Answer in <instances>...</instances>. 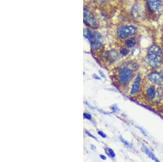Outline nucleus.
Segmentation results:
<instances>
[{
    "label": "nucleus",
    "instance_id": "1",
    "mask_svg": "<svg viewBox=\"0 0 163 162\" xmlns=\"http://www.w3.org/2000/svg\"><path fill=\"white\" fill-rule=\"evenodd\" d=\"M137 66L134 63H129L126 66L120 68L118 74V81L120 85H128L134 76V71L137 70Z\"/></svg>",
    "mask_w": 163,
    "mask_h": 162
},
{
    "label": "nucleus",
    "instance_id": "2",
    "mask_svg": "<svg viewBox=\"0 0 163 162\" xmlns=\"http://www.w3.org/2000/svg\"><path fill=\"white\" fill-rule=\"evenodd\" d=\"M162 58V52L158 46L153 45L149 48L147 55V62L150 66L154 68L159 66Z\"/></svg>",
    "mask_w": 163,
    "mask_h": 162
},
{
    "label": "nucleus",
    "instance_id": "3",
    "mask_svg": "<svg viewBox=\"0 0 163 162\" xmlns=\"http://www.w3.org/2000/svg\"><path fill=\"white\" fill-rule=\"evenodd\" d=\"M146 4L149 11L156 15L163 13V0H146Z\"/></svg>",
    "mask_w": 163,
    "mask_h": 162
},
{
    "label": "nucleus",
    "instance_id": "4",
    "mask_svg": "<svg viewBox=\"0 0 163 162\" xmlns=\"http://www.w3.org/2000/svg\"><path fill=\"white\" fill-rule=\"evenodd\" d=\"M85 36L90 41L92 49H96L101 46V36L97 32H91L90 30L87 29L85 32Z\"/></svg>",
    "mask_w": 163,
    "mask_h": 162
},
{
    "label": "nucleus",
    "instance_id": "5",
    "mask_svg": "<svg viewBox=\"0 0 163 162\" xmlns=\"http://www.w3.org/2000/svg\"><path fill=\"white\" fill-rule=\"evenodd\" d=\"M137 32V29L133 25H127L120 27L117 31V34L120 38L124 39L133 36Z\"/></svg>",
    "mask_w": 163,
    "mask_h": 162
},
{
    "label": "nucleus",
    "instance_id": "6",
    "mask_svg": "<svg viewBox=\"0 0 163 162\" xmlns=\"http://www.w3.org/2000/svg\"><path fill=\"white\" fill-rule=\"evenodd\" d=\"M84 20L88 26L93 28H96L98 27V22L96 19L90 11L86 9L84 11Z\"/></svg>",
    "mask_w": 163,
    "mask_h": 162
},
{
    "label": "nucleus",
    "instance_id": "7",
    "mask_svg": "<svg viewBox=\"0 0 163 162\" xmlns=\"http://www.w3.org/2000/svg\"><path fill=\"white\" fill-rule=\"evenodd\" d=\"M132 14L133 15L135 18H143V16L145 15L144 8L143 6L140 5V4H135L132 9Z\"/></svg>",
    "mask_w": 163,
    "mask_h": 162
},
{
    "label": "nucleus",
    "instance_id": "8",
    "mask_svg": "<svg viewBox=\"0 0 163 162\" xmlns=\"http://www.w3.org/2000/svg\"><path fill=\"white\" fill-rule=\"evenodd\" d=\"M149 79L153 84H159L163 81V76L159 73L153 72L149 74Z\"/></svg>",
    "mask_w": 163,
    "mask_h": 162
},
{
    "label": "nucleus",
    "instance_id": "9",
    "mask_svg": "<svg viewBox=\"0 0 163 162\" xmlns=\"http://www.w3.org/2000/svg\"><path fill=\"white\" fill-rule=\"evenodd\" d=\"M141 82V77L140 75H138V77L136 78L135 80L134 81L133 84L132 85L130 94L132 95H134L137 94L140 88V84Z\"/></svg>",
    "mask_w": 163,
    "mask_h": 162
},
{
    "label": "nucleus",
    "instance_id": "10",
    "mask_svg": "<svg viewBox=\"0 0 163 162\" xmlns=\"http://www.w3.org/2000/svg\"><path fill=\"white\" fill-rule=\"evenodd\" d=\"M107 59H108V61L114 62L116 60L118 57V54L115 51H111L107 53V55L106 56Z\"/></svg>",
    "mask_w": 163,
    "mask_h": 162
},
{
    "label": "nucleus",
    "instance_id": "11",
    "mask_svg": "<svg viewBox=\"0 0 163 162\" xmlns=\"http://www.w3.org/2000/svg\"><path fill=\"white\" fill-rule=\"evenodd\" d=\"M142 150H143L144 152H145L146 155L149 156V158H151L153 159V161H155L156 162H159V161L158 159L157 158V157L154 156V155L152 153L151 151H150L147 148H146V147H145V146H143V147H142Z\"/></svg>",
    "mask_w": 163,
    "mask_h": 162
},
{
    "label": "nucleus",
    "instance_id": "12",
    "mask_svg": "<svg viewBox=\"0 0 163 162\" xmlns=\"http://www.w3.org/2000/svg\"><path fill=\"white\" fill-rule=\"evenodd\" d=\"M156 90L152 86L149 87V88L147 90V95L149 97V98L153 99L156 96Z\"/></svg>",
    "mask_w": 163,
    "mask_h": 162
},
{
    "label": "nucleus",
    "instance_id": "13",
    "mask_svg": "<svg viewBox=\"0 0 163 162\" xmlns=\"http://www.w3.org/2000/svg\"><path fill=\"white\" fill-rule=\"evenodd\" d=\"M125 44L128 48H132L135 45V41L133 38L127 39L125 41Z\"/></svg>",
    "mask_w": 163,
    "mask_h": 162
},
{
    "label": "nucleus",
    "instance_id": "14",
    "mask_svg": "<svg viewBox=\"0 0 163 162\" xmlns=\"http://www.w3.org/2000/svg\"><path fill=\"white\" fill-rule=\"evenodd\" d=\"M106 152L107 153L109 157H110L111 158H114L115 157V154L114 153V151L112 150V148H108L107 151H106Z\"/></svg>",
    "mask_w": 163,
    "mask_h": 162
},
{
    "label": "nucleus",
    "instance_id": "15",
    "mask_svg": "<svg viewBox=\"0 0 163 162\" xmlns=\"http://www.w3.org/2000/svg\"><path fill=\"white\" fill-rule=\"evenodd\" d=\"M128 53H129V50L125 48H122L120 50V54L124 56L127 55L128 54Z\"/></svg>",
    "mask_w": 163,
    "mask_h": 162
},
{
    "label": "nucleus",
    "instance_id": "16",
    "mask_svg": "<svg viewBox=\"0 0 163 162\" xmlns=\"http://www.w3.org/2000/svg\"><path fill=\"white\" fill-rule=\"evenodd\" d=\"M120 140L123 143V144H125L126 146H128V147H131L132 146V145L130 143H129L126 140H125L123 138L121 137V136L120 137Z\"/></svg>",
    "mask_w": 163,
    "mask_h": 162
},
{
    "label": "nucleus",
    "instance_id": "17",
    "mask_svg": "<svg viewBox=\"0 0 163 162\" xmlns=\"http://www.w3.org/2000/svg\"><path fill=\"white\" fill-rule=\"evenodd\" d=\"M83 117L85 119H87V120H90L92 118V116L90 114H88V113H84Z\"/></svg>",
    "mask_w": 163,
    "mask_h": 162
},
{
    "label": "nucleus",
    "instance_id": "18",
    "mask_svg": "<svg viewBox=\"0 0 163 162\" xmlns=\"http://www.w3.org/2000/svg\"><path fill=\"white\" fill-rule=\"evenodd\" d=\"M98 134L100 135H101L102 137H103V138H105L107 137V135H106V134H105L103 132H102V131H99L98 132Z\"/></svg>",
    "mask_w": 163,
    "mask_h": 162
},
{
    "label": "nucleus",
    "instance_id": "19",
    "mask_svg": "<svg viewBox=\"0 0 163 162\" xmlns=\"http://www.w3.org/2000/svg\"><path fill=\"white\" fill-rule=\"evenodd\" d=\"M112 110H114V111L119 110V108H117V106H115V105H114L113 107H112Z\"/></svg>",
    "mask_w": 163,
    "mask_h": 162
},
{
    "label": "nucleus",
    "instance_id": "20",
    "mask_svg": "<svg viewBox=\"0 0 163 162\" xmlns=\"http://www.w3.org/2000/svg\"><path fill=\"white\" fill-rule=\"evenodd\" d=\"M85 132H86V133H87V134H88V135L89 136H91V138H94V139H96V138H95V136H93V135H92L89 132H88V131H86Z\"/></svg>",
    "mask_w": 163,
    "mask_h": 162
},
{
    "label": "nucleus",
    "instance_id": "21",
    "mask_svg": "<svg viewBox=\"0 0 163 162\" xmlns=\"http://www.w3.org/2000/svg\"><path fill=\"white\" fill-rule=\"evenodd\" d=\"M99 73H100V75H101V76L102 77H105V74H103V72H102V71H101V70H100V71H99Z\"/></svg>",
    "mask_w": 163,
    "mask_h": 162
},
{
    "label": "nucleus",
    "instance_id": "22",
    "mask_svg": "<svg viewBox=\"0 0 163 162\" xmlns=\"http://www.w3.org/2000/svg\"><path fill=\"white\" fill-rule=\"evenodd\" d=\"M93 77H94V78H95L96 79H98V80H100V77H98V75H97L96 74H94L93 75Z\"/></svg>",
    "mask_w": 163,
    "mask_h": 162
},
{
    "label": "nucleus",
    "instance_id": "23",
    "mask_svg": "<svg viewBox=\"0 0 163 162\" xmlns=\"http://www.w3.org/2000/svg\"><path fill=\"white\" fill-rule=\"evenodd\" d=\"M100 156L101 158L103 160H105V159H107V158L105 157V156L104 155H100Z\"/></svg>",
    "mask_w": 163,
    "mask_h": 162
},
{
    "label": "nucleus",
    "instance_id": "24",
    "mask_svg": "<svg viewBox=\"0 0 163 162\" xmlns=\"http://www.w3.org/2000/svg\"><path fill=\"white\" fill-rule=\"evenodd\" d=\"M100 1H103V0H100Z\"/></svg>",
    "mask_w": 163,
    "mask_h": 162
},
{
    "label": "nucleus",
    "instance_id": "25",
    "mask_svg": "<svg viewBox=\"0 0 163 162\" xmlns=\"http://www.w3.org/2000/svg\"></svg>",
    "mask_w": 163,
    "mask_h": 162
}]
</instances>
